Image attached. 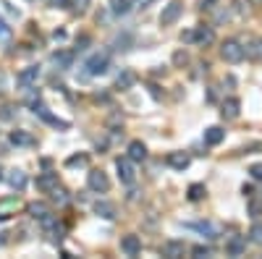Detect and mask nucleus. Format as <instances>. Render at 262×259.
<instances>
[{
  "label": "nucleus",
  "instance_id": "nucleus-1",
  "mask_svg": "<svg viewBox=\"0 0 262 259\" xmlns=\"http://www.w3.org/2000/svg\"><path fill=\"white\" fill-rule=\"evenodd\" d=\"M87 76H102V74H108V68H110V50H97L87 58Z\"/></svg>",
  "mask_w": 262,
  "mask_h": 259
},
{
  "label": "nucleus",
  "instance_id": "nucleus-2",
  "mask_svg": "<svg viewBox=\"0 0 262 259\" xmlns=\"http://www.w3.org/2000/svg\"><path fill=\"white\" fill-rule=\"evenodd\" d=\"M220 58H223L225 63H241L244 58H246L244 45L238 42V40H225V42L220 45Z\"/></svg>",
  "mask_w": 262,
  "mask_h": 259
},
{
  "label": "nucleus",
  "instance_id": "nucleus-3",
  "mask_svg": "<svg viewBox=\"0 0 262 259\" xmlns=\"http://www.w3.org/2000/svg\"><path fill=\"white\" fill-rule=\"evenodd\" d=\"M116 170H118V178H121V183H134L136 181V168H134V160H129V157H118L116 160Z\"/></svg>",
  "mask_w": 262,
  "mask_h": 259
},
{
  "label": "nucleus",
  "instance_id": "nucleus-4",
  "mask_svg": "<svg viewBox=\"0 0 262 259\" xmlns=\"http://www.w3.org/2000/svg\"><path fill=\"white\" fill-rule=\"evenodd\" d=\"M181 14H184V3H181V0H170L160 14V24L163 27H170V24H176L181 19Z\"/></svg>",
  "mask_w": 262,
  "mask_h": 259
},
{
  "label": "nucleus",
  "instance_id": "nucleus-5",
  "mask_svg": "<svg viewBox=\"0 0 262 259\" xmlns=\"http://www.w3.org/2000/svg\"><path fill=\"white\" fill-rule=\"evenodd\" d=\"M40 66H27L24 71H19V76H16V84L19 89H32L34 84H37V79H40Z\"/></svg>",
  "mask_w": 262,
  "mask_h": 259
},
{
  "label": "nucleus",
  "instance_id": "nucleus-6",
  "mask_svg": "<svg viewBox=\"0 0 262 259\" xmlns=\"http://www.w3.org/2000/svg\"><path fill=\"white\" fill-rule=\"evenodd\" d=\"M87 186L92 188L95 194H105L108 188H110V181H108V175L102 173V170H89L87 173Z\"/></svg>",
  "mask_w": 262,
  "mask_h": 259
},
{
  "label": "nucleus",
  "instance_id": "nucleus-7",
  "mask_svg": "<svg viewBox=\"0 0 262 259\" xmlns=\"http://www.w3.org/2000/svg\"><path fill=\"white\" fill-rule=\"evenodd\" d=\"M121 251L126 254V256H136V254H142V238H139V235H134V233L123 235V238H121Z\"/></svg>",
  "mask_w": 262,
  "mask_h": 259
},
{
  "label": "nucleus",
  "instance_id": "nucleus-8",
  "mask_svg": "<svg viewBox=\"0 0 262 259\" xmlns=\"http://www.w3.org/2000/svg\"><path fill=\"white\" fill-rule=\"evenodd\" d=\"M246 251V235H231L225 241V254L228 256H241Z\"/></svg>",
  "mask_w": 262,
  "mask_h": 259
},
{
  "label": "nucleus",
  "instance_id": "nucleus-9",
  "mask_svg": "<svg viewBox=\"0 0 262 259\" xmlns=\"http://www.w3.org/2000/svg\"><path fill=\"white\" fill-rule=\"evenodd\" d=\"M186 228H191V230H197V233H202L204 235V238H218V235H220V228L218 225H212V222H186Z\"/></svg>",
  "mask_w": 262,
  "mask_h": 259
},
{
  "label": "nucleus",
  "instance_id": "nucleus-10",
  "mask_svg": "<svg viewBox=\"0 0 262 259\" xmlns=\"http://www.w3.org/2000/svg\"><path fill=\"white\" fill-rule=\"evenodd\" d=\"M238 113H241V102H238V97L223 100V105H220V115L225 118V121H233V118H238Z\"/></svg>",
  "mask_w": 262,
  "mask_h": 259
},
{
  "label": "nucleus",
  "instance_id": "nucleus-11",
  "mask_svg": "<svg viewBox=\"0 0 262 259\" xmlns=\"http://www.w3.org/2000/svg\"><path fill=\"white\" fill-rule=\"evenodd\" d=\"M160 254L168 256V259H178V256L186 254V243L184 241H165L163 249H160Z\"/></svg>",
  "mask_w": 262,
  "mask_h": 259
},
{
  "label": "nucleus",
  "instance_id": "nucleus-12",
  "mask_svg": "<svg viewBox=\"0 0 262 259\" xmlns=\"http://www.w3.org/2000/svg\"><path fill=\"white\" fill-rule=\"evenodd\" d=\"M168 165L173 170H186L191 165V155H189V152H170V155H168Z\"/></svg>",
  "mask_w": 262,
  "mask_h": 259
},
{
  "label": "nucleus",
  "instance_id": "nucleus-13",
  "mask_svg": "<svg viewBox=\"0 0 262 259\" xmlns=\"http://www.w3.org/2000/svg\"><path fill=\"white\" fill-rule=\"evenodd\" d=\"M6 181H8L11 188H16V191H24V188H27V173L19 170V168H14V170L6 173Z\"/></svg>",
  "mask_w": 262,
  "mask_h": 259
},
{
  "label": "nucleus",
  "instance_id": "nucleus-14",
  "mask_svg": "<svg viewBox=\"0 0 262 259\" xmlns=\"http://www.w3.org/2000/svg\"><path fill=\"white\" fill-rule=\"evenodd\" d=\"M136 84V74L131 68H121V74L116 76V89H121V92H126V89H131Z\"/></svg>",
  "mask_w": 262,
  "mask_h": 259
},
{
  "label": "nucleus",
  "instance_id": "nucleus-15",
  "mask_svg": "<svg viewBox=\"0 0 262 259\" xmlns=\"http://www.w3.org/2000/svg\"><path fill=\"white\" fill-rule=\"evenodd\" d=\"M225 139V131L220 126H210L207 131H204V136H202V141H204V147H218L220 141Z\"/></svg>",
  "mask_w": 262,
  "mask_h": 259
},
{
  "label": "nucleus",
  "instance_id": "nucleus-16",
  "mask_svg": "<svg viewBox=\"0 0 262 259\" xmlns=\"http://www.w3.org/2000/svg\"><path fill=\"white\" fill-rule=\"evenodd\" d=\"M58 186V173H53V170H48V173H42V175H37V188L40 191H45V194H50L53 188Z\"/></svg>",
  "mask_w": 262,
  "mask_h": 259
},
{
  "label": "nucleus",
  "instance_id": "nucleus-17",
  "mask_svg": "<svg viewBox=\"0 0 262 259\" xmlns=\"http://www.w3.org/2000/svg\"><path fill=\"white\" fill-rule=\"evenodd\" d=\"M92 209H95V215L102 217V220H113V217H116V204H113V202H105V199H97Z\"/></svg>",
  "mask_w": 262,
  "mask_h": 259
},
{
  "label": "nucleus",
  "instance_id": "nucleus-18",
  "mask_svg": "<svg viewBox=\"0 0 262 259\" xmlns=\"http://www.w3.org/2000/svg\"><path fill=\"white\" fill-rule=\"evenodd\" d=\"M74 58H76L74 50H61V53L53 55V63L58 66V71H68V68L74 66Z\"/></svg>",
  "mask_w": 262,
  "mask_h": 259
},
{
  "label": "nucleus",
  "instance_id": "nucleus-19",
  "mask_svg": "<svg viewBox=\"0 0 262 259\" xmlns=\"http://www.w3.org/2000/svg\"><path fill=\"white\" fill-rule=\"evenodd\" d=\"M16 209H19V196L0 199V220H8L11 215H16Z\"/></svg>",
  "mask_w": 262,
  "mask_h": 259
},
{
  "label": "nucleus",
  "instance_id": "nucleus-20",
  "mask_svg": "<svg viewBox=\"0 0 262 259\" xmlns=\"http://www.w3.org/2000/svg\"><path fill=\"white\" fill-rule=\"evenodd\" d=\"M244 53H246V58L262 61V37H249V40L244 42Z\"/></svg>",
  "mask_w": 262,
  "mask_h": 259
},
{
  "label": "nucleus",
  "instance_id": "nucleus-21",
  "mask_svg": "<svg viewBox=\"0 0 262 259\" xmlns=\"http://www.w3.org/2000/svg\"><path fill=\"white\" fill-rule=\"evenodd\" d=\"M126 152H129L126 157H129V160H134V162H144V160H147V147L142 144L139 139H134L131 144H129V149H126Z\"/></svg>",
  "mask_w": 262,
  "mask_h": 259
},
{
  "label": "nucleus",
  "instance_id": "nucleus-22",
  "mask_svg": "<svg viewBox=\"0 0 262 259\" xmlns=\"http://www.w3.org/2000/svg\"><path fill=\"white\" fill-rule=\"evenodd\" d=\"M8 141L14 147H34V136L32 134H27V131H11V136H8Z\"/></svg>",
  "mask_w": 262,
  "mask_h": 259
},
{
  "label": "nucleus",
  "instance_id": "nucleus-23",
  "mask_svg": "<svg viewBox=\"0 0 262 259\" xmlns=\"http://www.w3.org/2000/svg\"><path fill=\"white\" fill-rule=\"evenodd\" d=\"M194 42L197 45H212L215 42V29L212 27H204V24H202V27H197L194 29Z\"/></svg>",
  "mask_w": 262,
  "mask_h": 259
},
{
  "label": "nucleus",
  "instance_id": "nucleus-24",
  "mask_svg": "<svg viewBox=\"0 0 262 259\" xmlns=\"http://www.w3.org/2000/svg\"><path fill=\"white\" fill-rule=\"evenodd\" d=\"M108 8H110V14L113 16H126L129 14V11L134 8V0H110V3H108Z\"/></svg>",
  "mask_w": 262,
  "mask_h": 259
},
{
  "label": "nucleus",
  "instance_id": "nucleus-25",
  "mask_svg": "<svg viewBox=\"0 0 262 259\" xmlns=\"http://www.w3.org/2000/svg\"><path fill=\"white\" fill-rule=\"evenodd\" d=\"M186 196H189V202H202V199L207 196V188H204V183H191Z\"/></svg>",
  "mask_w": 262,
  "mask_h": 259
},
{
  "label": "nucleus",
  "instance_id": "nucleus-26",
  "mask_svg": "<svg viewBox=\"0 0 262 259\" xmlns=\"http://www.w3.org/2000/svg\"><path fill=\"white\" fill-rule=\"evenodd\" d=\"M27 212H29V215L34 217V220H40L42 215H48V204H45V202H32V204H27Z\"/></svg>",
  "mask_w": 262,
  "mask_h": 259
},
{
  "label": "nucleus",
  "instance_id": "nucleus-27",
  "mask_svg": "<svg viewBox=\"0 0 262 259\" xmlns=\"http://www.w3.org/2000/svg\"><path fill=\"white\" fill-rule=\"evenodd\" d=\"M246 241H252V243L262 246V222H254V225L249 228V233H246Z\"/></svg>",
  "mask_w": 262,
  "mask_h": 259
},
{
  "label": "nucleus",
  "instance_id": "nucleus-28",
  "mask_svg": "<svg viewBox=\"0 0 262 259\" xmlns=\"http://www.w3.org/2000/svg\"><path fill=\"white\" fill-rule=\"evenodd\" d=\"M131 42H134V37H131V34H121V37L116 40V50H121V53L131 50Z\"/></svg>",
  "mask_w": 262,
  "mask_h": 259
},
{
  "label": "nucleus",
  "instance_id": "nucleus-29",
  "mask_svg": "<svg viewBox=\"0 0 262 259\" xmlns=\"http://www.w3.org/2000/svg\"><path fill=\"white\" fill-rule=\"evenodd\" d=\"M89 3H92V0H71L68 6H71V11H74V14H79V16H82V14H87V11H89Z\"/></svg>",
  "mask_w": 262,
  "mask_h": 259
},
{
  "label": "nucleus",
  "instance_id": "nucleus-30",
  "mask_svg": "<svg viewBox=\"0 0 262 259\" xmlns=\"http://www.w3.org/2000/svg\"><path fill=\"white\" fill-rule=\"evenodd\" d=\"M246 199H249V215L257 220V217L262 215V202H259V199H254V194H252V196H246Z\"/></svg>",
  "mask_w": 262,
  "mask_h": 259
},
{
  "label": "nucleus",
  "instance_id": "nucleus-31",
  "mask_svg": "<svg viewBox=\"0 0 262 259\" xmlns=\"http://www.w3.org/2000/svg\"><path fill=\"white\" fill-rule=\"evenodd\" d=\"M50 196H53V202H58V204H66L68 202V191H66V188H61V186H55L53 191H50Z\"/></svg>",
  "mask_w": 262,
  "mask_h": 259
},
{
  "label": "nucleus",
  "instance_id": "nucleus-32",
  "mask_svg": "<svg viewBox=\"0 0 262 259\" xmlns=\"http://www.w3.org/2000/svg\"><path fill=\"white\" fill-rule=\"evenodd\" d=\"M87 162H89V157H87V155H74V157H68V160H66L68 168H84Z\"/></svg>",
  "mask_w": 262,
  "mask_h": 259
},
{
  "label": "nucleus",
  "instance_id": "nucleus-33",
  "mask_svg": "<svg viewBox=\"0 0 262 259\" xmlns=\"http://www.w3.org/2000/svg\"><path fill=\"white\" fill-rule=\"evenodd\" d=\"M6 40H11V27H8V21L0 16V42H6Z\"/></svg>",
  "mask_w": 262,
  "mask_h": 259
},
{
  "label": "nucleus",
  "instance_id": "nucleus-34",
  "mask_svg": "<svg viewBox=\"0 0 262 259\" xmlns=\"http://www.w3.org/2000/svg\"><path fill=\"white\" fill-rule=\"evenodd\" d=\"M191 254H194L197 259H202V256H210L212 249H210V246H204V243H199V246H194V249H191Z\"/></svg>",
  "mask_w": 262,
  "mask_h": 259
},
{
  "label": "nucleus",
  "instance_id": "nucleus-35",
  "mask_svg": "<svg viewBox=\"0 0 262 259\" xmlns=\"http://www.w3.org/2000/svg\"><path fill=\"white\" fill-rule=\"evenodd\" d=\"M173 63H176V66H186V63H189V55H186L184 50H178V53L173 55Z\"/></svg>",
  "mask_w": 262,
  "mask_h": 259
},
{
  "label": "nucleus",
  "instance_id": "nucleus-36",
  "mask_svg": "<svg viewBox=\"0 0 262 259\" xmlns=\"http://www.w3.org/2000/svg\"><path fill=\"white\" fill-rule=\"evenodd\" d=\"M249 173H252V178H254V181H262V162L252 165V168H249Z\"/></svg>",
  "mask_w": 262,
  "mask_h": 259
},
{
  "label": "nucleus",
  "instance_id": "nucleus-37",
  "mask_svg": "<svg viewBox=\"0 0 262 259\" xmlns=\"http://www.w3.org/2000/svg\"><path fill=\"white\" fill-rule=\"evenodd\" d=\"M89 42H92V40H89V34H82V37L76 40V47H79V53H82V50H87V45H89Z\"/></svg>",
  "mask_w": 262,
  "mask_h": 259
},
{
  "label": "nucleus",
  "instance_id": "nucleus-38",
  "mask_svg": "<svg viewBox=\"0 0 262 259\" xmlns=\"http://www.w3.org/2000/svg\"><path fill=\"white\" fill-rule=\"evenodd\" d=\"M181 42H194V29H186V32H181Z\"/></svg>",
  "mask_w": 262,
  "mask_h": 259
},
{
  "label": "nucleus",
  "instance_id": "nucleus-39",
  "mask_svg": "<svg viewBox=\"0 0 262 259\" xmlns=\"http://www.w3.org/2000/svg\"><path fill=\"white\" fill-rule=\"evenodd\" d=\"M68 3H71V0H48V6H50V8H66Z\"/></svg>",
  "mask_w": 262,
  "mask_h": 259
},
{
  "label": "nucleus",
  "instance_id": "nucleus-40",
  "mask_svg": "<svg viewBox=\"0 0 262 259\" xmlns=\"http://www.w3.org/2000/svg\"><path fill=\"white\" fill-rule=\"evenodd\" d=\"M215 3H218V0H199V8H202V11H212Z\"/></svg>",
  "mask_w": 262,
  "mask_h": 259
},
{
  "label": "nucleus",
  "instance_id": "nucleus-41",
  "mask_svg": "<svg viewBox=\"0 0 262 259\" xmlns=\"http://www.w3.org/2000/svg\"><path fill=\"white\" fill-rule=\"evenodd\" d=\"M223 21H228V11H218L215 14V24H223Z\"/></svg>",
  "mask_w": 262,
  "mask_h": 259
},
{
  "label": "nucleus",
  "instance_id": "nucleus-42",
  "mask_svg": "<svg viewBox=\"0 0 262 259\" xmlns=\"http://www.w3.org/2000/svg\"><path fill=\"white\" fill-rule=\"evenodd\" d=\"M152 3H155V0H134L136 8H147V6H152Z\"/></svg>",
  "mask_w": 262,
  "mask_h": 259
},
{
  "label": "nucleus",
  "instance_id": "nucleus-43",
  "mask_svg": "<svg viewBox=\"0 0 262 259\" xmlns=\"http://www.w3.org/2000/svg\"><path fill=\"white\" fill-rule=\"evenodd\" d=\"M150 94H152L155 100H160V97H163V94H160V89H157L155 84H150Z\"/></svg>",
  "mask_w": 262,
  "mask_h": 259
},
{
  "label": "nucleus",
  "instance_id": "nucleus-44",
  "mask_svg": "<svg viewBox=\"0 0 262 259\" xmlns=\"http://www.w3.org/2000/svg\"><path fill=\"white\" fill-rule=\"evenodd\" d=\"M241 194H244V196H252V194H254V188L244 183V188H241Z\"/></svg>",
  "mask_w": 262,
  "mask_h": 259
},
{
  "label": "nucleus",
  "instance_id": "nucleus-45",
  "mask_svg": "<svg viewBox=\"0 0 262 259\" xmlns=\"http://www.w3.org/2000/svg\"><path fill=\"white\" fill-rule=\"evenodd\" d=\"M249 6H262V0H246Z\"/></svg>",
  "mask_w": 262,
  "mask_h": 259
},
{
  "label": "nucleus",
  "instance_id": "nucleus-46",
  "mask_svg": "<svg viewBox=\"0 0 262 259\" xmlns=\"http://www.w3.org/2000/svg\"><path fill=\"white\" fill-rule=\"evenodd\" d=\"M3 235H6V233H0V246H3V243H6V238H3Z\"/></svg>",
  "mask_w": 262,
  "mask_h": 259
},
{
  "label": "nucleus",
  "instance_id": "nucleus-47",
  "mask_svg": "<svg viewBox=\"0 0 262 259\" xmlns=\"http://www.w3.org/2000/svg\"><path fill=\"white\" fill-rule=\"evenodd\" d=\"M0 178H3V170H0Z\"/></svg>",
  "mask_w": 262,
  "mask_h": 259
}]
</instances>
